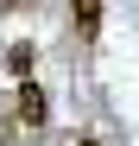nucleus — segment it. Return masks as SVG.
<instances>
[{"mask_svg": "<svg viewBox=\"0 0 139 146\" xmlns=\"http://www.w3.org/2000/svg\"><path fill=\"white\" fill-rule=\"evenodd\" d=\"M13 121H19L26 133H44V121H51V95H44V89H38L32 76L13 89Z\"/></svg>", "mask_w": 139, "mask_h": 146, "instance_id": "nucleus-1", "label": "nucleus"}, {"mask_svg": "<svg viewBox=\"0 0 139 146\" xmlns=\"http://www.w3.org/2000/svg\"><path fill=\"white\" fill-rule=\"evenodd\" d=\"M70 26H76L82 44H95V32H101V0H70Z\"/></svg>", "mask_w": 139, "mask_h": 146, "instance_id": "nucleus-2", "label": "nucleus"}, {"mask_svg": "<svg viewBox=\"0 0 139 146\" xmlns=\"http://www.w3.org/2000/svg\"><path fill=\"white\" fill-rule=\"evenodd\" d=\"M32 64H38V44H7V70H13L19 83L32 76Z\"/></svg>", "mask_w": 139, "mask_h": 146, "instance_id": "nucleus-3", "label": "nucleus"}, {"mask_svg": "<svg viewBox=\"0 0 139 146\" xmlns=\"http://www.w3.org/2000/svg\"><path fill=\"white\" fill-rule=\"evenodd\" d=\"M19 7H26V13H32V7H38V0H0V13H19Z\"/></svg>", "mask_w": 139, "mask_h": 146, "instance_id": "nucleus-4", "label": "nucleus"}, {"mask_svg": "<svg viewBox=\"0 0 139 146\" xmlns=\"http://www.w3.org/2000/svg\"><path fill=\"white\" fill-rule=\"evenodd\" d=\"M76 146H101V140H76Z\"/></svg>", "mask_w": 139, "mask_h": 146, "instance_id": "nucleus-5", "label": "nucleus"}]
</instances>
